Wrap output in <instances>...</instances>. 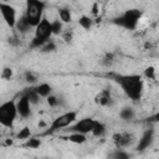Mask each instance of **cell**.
I'll list each match as a JSON object with an SVG mask.
<instances>
[{
    "label": "cell",
    "instance_id": "cell-11",
    "mask_svg": "<svg viewBox=\"0 0 159 159\" xmlns=\"http://www.w3.org/2000/svg\"><path fill=\"white\" fill-rule=\"evenodd\" d=\"M111 102H112V96H111L109 89H102L94 97V103L101 107H107Z\"/></svg>",
    "mask_w": 159,
    "mask_h": 159
},
{
    "label": "cell",
    "instance_id": "cell-26",
    "mask_svg": "<svg viewBox=\"0 0 159 159\" xmlns=\"http://www.w3.org/2000/svg\"><path fill=\"white\" fill-rule=\"evenodd\" d=\"M47 99V104L50 106V107H56V106H58V99H57V97L56 96H50V97H47L46 98Z\"/></svg>",
    "mask_w": 159,
    "mask_h": 159
},
{
    "label": "cell",
    "instance_id": "cell-15",
    "mask_svg": "<svg viewBox=\"0 0 159 159\" xmlns=\"http://www.w3.org/2000/svg\"><path fill=\"white\" fill-rule=\"evenodd\" d=\"M58 19L63 24H70L72 21V14H71V10L67 9V7H62L58 10Z\"/></svg>",
    "mask_w": 159,
    "mask_h": 159
},
{
    "label": "cell",
    "instance_id": "cell-5",
    "mask_svg": "<svg viewBox=\"0 0 159 159\" xmlns=\"http://www.w3.org/2000/svg\"><path fill=\"white\" fill-rule=\"evenodd\" d=\"M77 112L76 111H70V112H66L58 117H56L52 123L50 124L48 129L46 130V134H51L56 130H60V129H63V128H67V127H71L73 123H76L77 120Z\"/></svg>",
    "mask_w": 159,
    "mask_h": 159
},
{
    "label": "cell",
    "instance_id": "cell-3",
    "mask_svg": "<svg viewBox=\"0 0 159 159\" xmlns=\"http://www.w3.org/2000/svg\"><path fill=\"white\" fill-rule=\"evenodd\" d=\"M43 10H45V2L39 1V0L26 1L25 17L27 19V21L30 22L32 27H36L43 19Z\"/></svg>",
    "mask_w": 159,
    "mask_h": 159
},
{
    "label": "cell",
    "instance_id": "cell-16",
    "mask_svg": "<svg viewBox=\"0 0 159 159\" xmlns=\"http://www.w3.org/2000/svg\"><path fill=\"white\" fill-rule=\"evenodd\" d=\"M31 27H32V26L30 25V22H29L27 19L25 17V15L21 16V17L17 20V22H16V29H17L20 32H26V31H29Z\"/></svg>",
    "mask_w": 159,
    "mask_h": 159
},
{
    "label": "cell",
    "instance_id": "cell-20",
    "mask_svg": "<svg viewBox=\"0 0 159 159\" xmlns=\"http://www.w3.org/2000/svg\"><path fill=\"white\" fill-rule=\"evenodd\" d=\"M52 24V34L53 35H60L63 29V22L60 21V19H56L55 21H51Z\"/></svg>",
    "mask_w": 159,
    "mask_h": 159
},
{
    "label": "cell",
    "instance_id": "cell-7",
    "mask_svg": "<svg viewBox=\"0 0 159 159\" xmlns=\"http://www.w3.org/2000/svg\"><path fill=\"white\" fill-rule=\"evenodd\" d=\"M0 12L2 15L4 21L6 22V25L11 29L16 27V22H17V17H16V10L14 6L6 4V2H0Z\"/></svg>",
    "mask_w": 159,
    "mask_h": 159
},
{
    "label": "cell",
    "instance_id": "cell-17",
    "mask_svg": "<svg viewBox=\"0 0 159 159\" xmlns=\"http://www.w3.org/2000/svg\"><path fill=\"white\" fill-rule=\"evenodd\" d=\"M92 19L87 15H81L78 19V25L83 29V30H89L92 27Z\"/></svg>",
    "mask_w": 159,
    "mask_h": 159
},
{
    "label": "cell",
    "instance_id": "cell-22",
    "mask_svg": "<svg viewBox=\"0 0 159 159\" xmlns=\"http://www.w3.org/2000/svg\"><path fill=\"white\" fill-rule=\"evenodd\" d=\"M144 77L148 80H154L155 78V67L154 66H148L144 70Z\"/></svg>",
    "mask_w": 159,
    "mask_h": 159
},
{
    "label": "cell",
    "instance_id": "cell-2",
    "mask_svg": "<svg viewBox=\"0 0 159 159\" xmlns=\"http://www.w3.org/2000/svg\"><path fill=\"white\" fill-rule=\"evenodd\" d=\"M52 34V24L50 20L43 17L41 22L35 27V36L31 42V47H42L45 43L48 42V39Z\"/></svg>",
    "mask_w": 159,
    "mask_h": 159
},
{
    "label": "cell",
    "instance_id": "cell-27",
    "mask_svg": "<svg viewBox=\"0 0 159 159\" xmlns=\"http://www.w3.org/2000/svg\"><path fill=\"white\" fill-rule=\"evenodd\" d=\"M25 78H26V81L27 82H36V80H37V76L34 73V72H31V71H27L26 73H25Z\"/></svg>",
    "mask_w": 159,
    "mask_h": 159
},
{
    "label": "cell",
    "instance_id": "cell-18",
    "mask_svg": "<svg viewBox=\"0 0 159 159\" xmlns=\"http://www.w3.org/2000/svg\"><path fill=\"white\" fill-rule=\"evenodd\" d=\"M104 132H106V125L102 122L96 120V123L93 125V129H92V134L94 137H101V135L104 134Z\"/></svg>",
    "mask_w": 159,
    "mask_h": 159
},
{
    "label": "cell",
    "instance_id": "cell-25",
    "mask_svg": "<svg viewBox=\"0 0 159 159\" xmlns=\"http://www.w3.org/2000/svg\"><path fill=\"white\" fill-rule=\"evenodd\" d=\"M12 75H14V71H12L11 68H9V67H5V68L2 70V72H1V78H4V80H10V78L12 77Z\"/></svg>",
    "mask_w": 159,
    "mask_h": 159
},
{
    "label": "cell",
    "instance_id": "cell-28",
    "mask_svg": "<svg viewBox=\"0 0 159 159\" xmlns=\"http://www.w3.org/2000/svg\"><path fill=\"white\" fill-rule=\"evenodd\" d=\"M55 48H56V46H55V43H53L52 41H51V42L48 41L47 43H45V45L42 46V50H43V51H52V50H55Z\"/></svg>",
    "mask_w": 159,
    "mask_h": 159
},
{
    "label": "cell",
    "instance_id": "cell-8",
    "mask_svg": "<svg viewBox=\"0 0 159 159\" xmlns=\"http://www.w3.org/2000/svg\"><path fill=\"white\" fill-rule=\"evenodd\" d=\"M94 123H96V119H93V118H82V119L77 120L73 125H71L70 130L72 133H81V134L92 133Z\"/></svg>",
    "mask_w": 159,
    "mask_h": 159
},
{
    "label": "cell",
    "instance_id": "cell-19",
    "mask_svg": "<svg viewBox=\"0 0 159 159\" xmlns=\"http://www.w3.org/2000/svg\"><path fill=\"white\" fill-rule=\"evenodd\" d=\"M25 94H26V97L29 98V101H30L31 103H34V104H36V103L40 101V96H39V93L36 92V89H35V88L29 89Z\"/></svg>",
    "mask_w": 159,
    "mask_h": 159
},
{
    "label": "cell",
    "instance_id": "cell-23",
    "mask_svg": "<svg viewBox=\"0 0 159 159\" xmlns=\"http://www.w3.org/2000/svg\"><path fill=\"white\" fill-rule=\"evenodd\" d=\"M41 145V140L37 139V138H30L27 139V143H26V147L30 148V149H36Z\"/></svg>",
    "mask_w": 159,
    "mask_h": 159
},
{
    "label": "cell",
    "instance_id": "cell-31",
    "mask_svg": "<svg viewBox=\"0 0 159 159\" xmlns=\"http://www.w3.org/2000/svg\"><path fill=\"white\" fill-rule=\"evenodd\" d=\"M153 120H154V122H157V123H159V111L153 116Z\"/></svg>",
    "mask_w": 159,
    "mask_h": 159
},
{
    "label": "cell",
    "instance_id": "cell-29",
    "mask_svg": "<svg viewBox=\"0 0 159 159\" xmlns=\"http://www.w3.org/2000/svg\"><path fill=\"white\" fill-rule=\"evenodd\" d=\"M114 159H129V158H128L127 153H124V152L119 150V152H117V153H116V155H114Z\"/></svg>",
    "mask_w": 159,
    "mask_h": 159
},
{
    "label": "cell",
    "instance_id": "cell-21",
    "mask_svg": "<svg viewBox=\"0 0 159 159\" xmlns=\"http://www.w3.org/2000/svg\"><path fill=\"white\" fill-rule=\"evenodd\" d=\"M17 139H29L31 137V130L29 127H24L22 129H20V132L17 133Z\"/></svg>",
    "mask_w": 159,
    "mask_h": 159
},
{
    "label": "cell",
    "instance_id": "cell-14",
    "mask_svg": "<svg viewBox=\"0 0 159 159\" xmlns=\"http://www.w3.org/2000/svg\"><path fill=\"white\" fill-rule=\"evenodd\" d=\"M65 139H67L68 142H71L73 144H83V143H86L87 137H86V134H81V133H71Z\"/></svg>",
    "mask_w": 159,
    "mask_h": 159
},
{
    "label": "cell",
    "instance_id": "cell-1",
    "mask_svg": "<svg viewBox=\"0 0 159 159\" xmlns=\"http://www.w3.org/2000/svg\"><path fill=\"white\" fill-rule=\"evenodd\" d=\"M116 82L132 101H139L142 98L144 83L140 75H120L116 77Z\"/></svg>",
    "mask_w": 159,
    "mask_h": 159
},
{
    "label": "cell",
    "instance_id": "cell-30",
    "mask_svg": "<svg viewBox=\"0 0 159 159\" xmlns=\"http://www.w3.org/2000/svg\"><path fill=\"white\" fill-rule=\"evenodd\" d=\"M98 10H99V9H98V2H94V4L92 5V11H91V12H92L93 15H97V14H98Z\"/></svg>",
    "mask_w": 159,
    "mask_h": 159
},
{
    "label": "cell",
    "instance_id": "cell-13",
    "mask_svg": "<svg viewBox=\"0 0 159 159\" xmlns=\"http://www.w3.org/2000/svg\"><path fill=\"white\" fill-rule=\"evenodd\" d=\"M35 89H36V92L39 93L40 97H45V98L50 97L51 96V92H52V87L48 83H46V82L40 83Z\"/></svg>",
    "mask_w": 159,
    "mask_h": 159
},
{
    "label": "cell",
    "instance_id": "cell-12",
    "mask_svg": "<svg viewBox=\"0 0 159 159\" xmlns=\"http://www.w3.org/2000/svg\"><path fill=\"white\" fill-rule=\"evenodd\" d=\"M152 139H153V130H152V129H148L147 132H144V134H143L142 138L139 139V143H138L137 149H138V150H144L145 148L149 147Z\"/></svg>",
    "mask_w": 159,
    "mask_h": 159
},
{
    "label": "cell",
    "instance_id": "cell-24",
    "mask_svg": "<svg viewBox=\"0 0 159 159\" xmlns=\"http://www.w3.org/2000/svg\"><path fill=\"white\" fill-rule=\"evenodd\" d=\"M134 117V112H133V109L132 108H124L122 112H120V118H123V119H132Z\"/></svg>",
    "mask_w": 159,
    "mask_h": 159
},
{
    "label": "cell",
    "instance_id": "cell-6",
    "mask_svg": "<svg viewBox=\"0 0 159 159\" xmlns=\"http://www.w3.org/2000/svg\"><path fill=\"white\" fill-rule=\"evenodd\" d=\"M142 19V11L137 9H129L124 14H122L118 17V21H116L119 26H123L128 30H134L139 25V21Z\"/></svg>",
    "mask_w": 159,
    "mask_h": 159
},
{
    "label": "cell",
    "instance_id": "cell-10",
    "mask_svg": "<svg viewBox=\"0 0 159 159\" xmlns=\"http://www.w3.org/2000/svg\"><path fill=\"white\" fill-rule=\"evenodd\" d=\"M112 139H113L114 145L118 149H123V148H125V147H128L130 144V142H132V134L125 133V132H118V133H114L112 135Z\"/></svg>",
    "mask_w": 159,
    "mask_h": 159
},
{
    "label": "cell",
    "instance_id": "cell-9",
    "mask_svg": "<svg viewBox=\"0 0 159 159\" xmlns=\"http://www.w3.org/2000/svg\"><path fill=\"white\" fill-rule=\"evenodd\" d=\"M16 107H17V113H19L20 117H22V118L30 117V114H31V102L29 101L26 94L20 97V99L16 102Z\"/></svg>",
    "mask_w": 159,
    "mask_h": 159
},
{
    "label": "cell",
    "instance_id": "cell-4",
    "mask_svg": "<svg viewBox=\"0 0 159 159\" xmlns=\"http://www.w3.org/2000/svg\"><path fill=\"white\" fill-rule=\"evenodd\" d=\"M17 107L14 99L6 101L0 106V124L6 128H11L17 117Z\"/></svg>",
    "mask_w": 159,
    "mask_h": 159
}]
</instances>
